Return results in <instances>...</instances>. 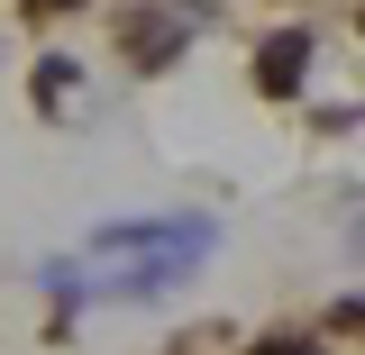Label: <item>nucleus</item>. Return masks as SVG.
Instances as JSON below:
<instances>
[{"mask_svg": "<svg viewBox=\"0 0 365 355\" xmlns=\"http://www.w3.org/2000/svg\"><path fill=\"white\" fill-rule=\"evenodd\" d=\"M283 355H292V346H283Z\"/></svg>", "mask_w": 365, "mask_h": 355, "instance_id": "nucleus-2", "label": "nucleus"}, {"mask_svg": "<svg viewBox=\"0 0 365 355\" xmlns=\"http://www.w3.org/2000/svg\"><path fill=\"white\" fill-rule=\"evenodd\" d=\"M302 46H311V37H274L265 64H256V83H265V91H292V83H302Z\"/></svg>", "mask_w": 365, "mask_h": 355, "instance_id": "nucleus-1", "label": "nucleus"}]
</instances>
